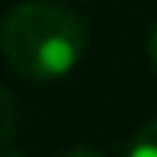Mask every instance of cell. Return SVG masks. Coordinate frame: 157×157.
I'll list each match as a JSON object with an SVG mask.
<instances>
[{
  "label": "cell",
  "mask_w": 157,
  "mask_h": 157,
  "mask_svg": "<svg viewBox=\"0 0 157 157\" xmlns=\"http://www.w3.org/2000/svg\"><path fill=\"white\" fill-rule=\"evenodd\" d=\"M128 157H157V119H151L138 135H135Z\"/></svg>",
  "instance_id": "cell-3"
},
{
  "label": "cell",
  "mask_w": 157,
  "mask_h": 157,
  "mask_svg": "<svg viewBox=\"0 0 157 157\" xmlns=\"http://www.w3.org/2000/svg\"><path fill=\"white\" fill-rule=\"evenodd\" d=\"M147 55H151V64L157 67V23L151 26V35H147Z\"/></svg>",
  "instance_id": "cell-4"
},
{
  "label": "cell",
  "mask_w": 157,
  "mask_h": 157,
  "mask_svg": "<svg viewBox=\"0 0 157 157\" xmlns=\"http://www.w3.org/2000/svg\"><path fill=\"white\" fill-rule=\"evenodd\" d=\"M87 29L80 16L48 0L23 3L0 26V52L10 67L32 80L64 77L83 55Z\"/></svg>",
  "instance_id": "cell-1"
},
{
  "label": "cell",
  "mask_w": 157,
  "mask_h": 157,
  "mask_svg": "<svg viewBox=\"0 0 157 157\" xmlns=\"http://www.w3.org/2000/svg\"><path fill=\"white\" fill-rule=\"evenodd\" d=\"M58 157H103L96 151H87V147H71V151H61Z\"/></svg>",
  "instance_id": "cell-5"
},
{
  "label": "cell",
  "mask_w": 157,
  "mask_h": 157,
  "mask_svg": "<svg viewBox=\"0 0 157 157\" xmlns=\"http://www.w3.org/2000/svg\"><path fill=\"white\" fill-rule=\"evenodd\" d=\"M0 157H19V154H0Z\"/></svg>",
  "instance_id": "cell-6"
},
{
  "label": "cell",
  "mask_w": 157,
  "mask_h": 157,
  "mask_svg": "<svg viewBox=\"0 0 157 157\" xmlns=\"http://www.w3.org/2000/svg\"><path fill=\"white\" fill-rule=\"evenodd\" d=\"M16 125H19V109H16V99H13L3 87H0V144H6V141L13 138Z\"/></svg>",
  "instance_id": "cell-2"
}]
</instances>
